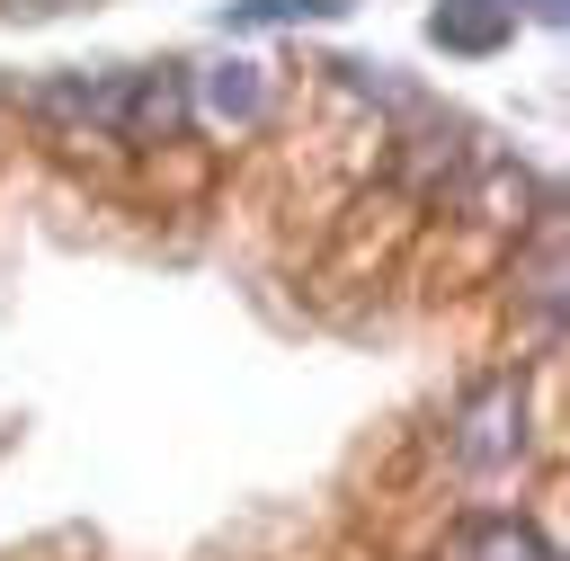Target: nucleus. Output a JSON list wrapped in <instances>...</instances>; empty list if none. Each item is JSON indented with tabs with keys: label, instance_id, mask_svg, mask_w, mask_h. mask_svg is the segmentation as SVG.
Segmentation results:
<instances>
[{
	"label": "nucleus",
	"instance_id": "nucleus-5",
	"mask_svg": "<svg viewBox=\"0 0 570 561\" xmlns=\"http://www.w3.org/2000/svg\"><path fill=\"white\" fill-rule=\"evenodd\" d=\"M454 561H552V543H543L525 516L490 508V516H463V525H454Z\"/></svg>",
	"mask_w": 570,
	"mask_h": 561
},
{
	"label": "nucleus",
	"instance_id": "nucleus-2",
	"mask_svg": "<svg viewBox=\"0 0 570 561\" xmlns=\"http://www.w3.org/2000/svg\"><path fill=\"white\" fill-rule=\"evenodd\" d=\"M187 89H196V80H187V62L125 71V116H116V142H134V151L178 142V134H187V116H196V98H187Z\"/></svg>",
	"mask_w": 570,
	"mask_h": 561
},
{
	"label": "nucleus",
	"instance_id": "nucleus-4",
	"mask_svg": "<svg viewBox=\"0 0 570 561\" xmlns=\"http://www.w3.org/2000/svg\"><path fill=\"white\" fill-rule=\"evenodd\" d=\"M517 36V0H436L428 9V45L445 53H499Z\"/></svg>",
	"mask_w": 570,
	"mask_h": 561
},
{
	"label": "nucleus",
	"instance_id": "nucleus-8",
	"mask_svg": "<svg viewBox=\"0 0 570 561\" xmlns=\"http://www.w3.org/2000/svg\"><path fill=\"white\" fill-rule=\"evenodd\" d=\"M561 9H570V0H525V18H543V27H561Z\"/></svg>",
	"mask_w": 570,
	"mask_h": 561
},
{
	"label": "nucleus",
	"instance_id": "nucleus-9",
	"mask_svg": "<svg viewBox=\"0 0 570 561\" xmlns=\"http://www.w3.org/2000/svg\"><path fill=\"white\" fill-rule=\"evenodd\" d=\"M9 18H45V9H62V0H0Z\"/></svg>",
	"mask_w": 570,
	"mask_h": 561
},
{
	"label": "nucleus",
	"instance_id": "nucleus-6",
	"mask_svg": "<svg viewBox=\"0 0 570 561\" xmlns=\"http://www.w3.org/2000/svg\"><path fill=\"white\" fill-rule=\"evenodd\" d=\"M187 98H205V116H223V125H258V116H267V80H258V62H214L205 89H187Z\"/></svg>",
	"mask_w": 570,
	"mask_h": 561
},
{
	"label": "nucleus",
	"instance_id": "nucleus-7",
	"mask_svg": "<svg viewBox=\"0 0 570 561\" xmlns=\"http://www.w3.org/2000/svg\"><path fill=\"white\" fill-rule=\"evenodd\" d=\"M347 18V0H223V36H258V27H330Z\"/></svg>",
	"mask_w": 570,
	"mask_h": 561
},
{
	"label": "nucleus",
	"instance_id": "nucleus-3",
	"mask_svg": "<svg viewBox=\"0 0 570 561\" xmlns=\"http://www.w3.org/2000/svg\"><path fill=\"white\" fill-rule=\"evenodd\" d=\"M36 116H45V125H71V134H107V142H116L125 71H53V80L36 89Z\"/></svg>",
	"mask_w": 570,
	"mask_h": 561
},
{
	"label": "nucleus",
	"instance_id": "nucleus-1",
	"mask_svg": "<svg viewBox=\"0 0 570 561\" xmlns=\"http://www.w3.org/2000/svg\"><path fill=\"white\" fill-rule=\"evenodd\" d=\"M525 392H517V374H481L472 392H463V410H454V454H463V472H508L517 454H525Z\"/></svg>",
	"mask_w": 570,
	"mask_h": 561
}]
</instances>
